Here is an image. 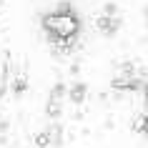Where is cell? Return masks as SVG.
I'll list each match as a JSON object with an SVG mask.
<instances>
[{
	"label": "cell",
	"mask_w": 148,
	"mask_h": 148,
	"mask_svg": "<svg viewBox=\"0 0 148 148\" xmlns=\"http://www.w3.org/2000/svg\"><path fill=\"white\" fill-rule=\"evenodd\" d=\"M43 28L50 35V40H75V35L80 30V20L70 10L68 3H63L58 13H50V15L43 18Z\"/></svg>",
	"instance_id": "6da1fadb"
},
{
	"label": "cell",
	"mask_w": 148,
	"mask_h": 148,
	"mask_svg": "<svg viewBox=\"0 0 148 148\" xmlns=\"http://www.w3.org/2000/svg\"><path fill=\"white\" fill-rule=\"evenodd\" d=\"M95 25H98V30H101L103 35H113V33L118 30L121 20H118V18H113V15H101Z\"/></svg>",
	"instance_id": "7a4b0ae2"
},
{
	"label": "cell",
	"mask_w": 148,
	"mask_h": 148,
	"mask_svg": "<svg viewBox=\"0 0 148 148\" xmlns=\"http://www.w3.org/2000/svg\"><path fill=\"white\" fill-rule=\"evenodd\" d=\"M113 88L116 90H136L138 88V80L133 78L131 73L128 75H118V78H113Z\"/></svg>",
	"instance_id": "3957f363"
},
{
	"label": "cell",
	"mask_w": 148,
	"mask_h": 148,
	"mask_svg": "<svg viewBox=\"0 0 148 148\" xmlns=\"http://www.w3.org/2000/svg\"><path fill=\"white\" fill-rule=\"evenodd\" d=\"M86 90H88L86 83H75V86L68 90V98H70L73 103H83V101H86Z\"/></svg>",
	"instance_id": "277c9868"
},
{
	"label": "cell",
	"mask_w": 148,
	"mask_h": 148,
	"mask_svg": "<svg viewBox=\"0 0 148 148\" xmlns=\"http://www.w3.org/2000/svg\"><path fill=\"white\" fill-rule=\"evenodd\" d=\"M133 133H140V136H148V116H143V113H138V116L133 118Z\"/></svg>",
	"instance_id": "5b68a950"
},
{
	"label": "cell",
	"mask_w": 148,
	"mask_h": 148,
	"mask_svg": "<svg viewBox=\"0 0 148 148\" xmlns=\"http://www.w3.org/2000/svg\"><path fill=\"white\" fill-rule=\"evenodd\" d=\"M45 113H48L50 118H58V116H60V101H58V98H48Z\"/></svg>",
	"instance_id": "8992f818"
},
{
	"label": "cell",
	"mask_w": 148,
	"mask_h": 148,
	"mask_svg": "<svg viewBox=\"0 0 148 148\" xmlns=\"http://www.w3.org/2000/svg\"><path fill=\"white\" fill-rule=\"evenodd\" d=\"M48 133H50V140H53V146H60L63 143V128L58 123H53L50 128H48Z\"/></svg>",
	"instance_id": "52a82bcc"
},
{
	"label": "cell",
	"mask_w": 148,
	"mask_h": 148,
	"mask_svg": "<svg viewBox=\"0 0 148 148\" xmlns=\"http://www.w3.org/2000/svg\"><path fill=\"white\" fill-rule=\"evenodd\" d=\"M50 143H53V140H50V133H48V131H40L38 136H35V146H38V148H48Z\"/></svg>",
	"instance_id": "ba28073f"
},
{
	"label": "cell",
	"mask_w": 148,
	"mask_h": 148,
	"mask_svg": "<svg viewBox=\"0 0 148 148\" xmlns=\"http://www.w3.org/2000/svg\"><path fill=\"white\" fill-rule=\"evenodd\" d=\"M63 90H65V86H63V83H55V88H53V90H50V98H58V101H60Z\"/></svg>",
	"instance_id": "9c48e42d"
},
{
	"label": "cell",
	"mask_w": 148,
	"mask_h": 148,
	"mask_svg": "<svg viewBox=\"0 0 148 148\" xmlns=\"http://www.w3.org/2000/svg\"><path fill=\"white\" fill-rule=\"evenodd\" d=\"M23 90H25V80H23V78H18L15 83H13V93H18V95H20Z\"/></svg>",
	"instance_id": "30bf717a"
},
{
	"label": "cell",
	"mask_w": 148,
	"mask_h": 148,
	"mask_svg": "<svg viewBox=\"0 0 148 148\" xmlns=\"http://www.w3.org/2000/svg\"><path fill=\"white\" fill-rule=\"evenodd\" d=\"M146 103H148V86H146Z\"/></svg>",
	"instance_id": "8fae6325"
}]
</instances>
